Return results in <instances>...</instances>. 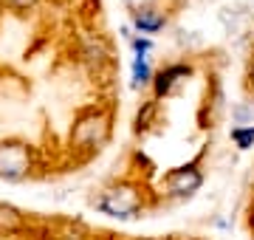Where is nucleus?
<instances>
[{
  "mask_svg": "<svg viewBox=\"0 0 254 240\" xmlns=\"http://www.w3.org/2000/svg\"><path fill=\"white\" fill-rule=\"evenodd\" d=\"M110 136V113L105 108H88L82 111L71 124V147L73 150H102Z\"/></svg>",
  "mask_w": 254,
  "mask_h": 240,
  "instance_id": "nucleus-1",
  "label": "nucleus"
},
{
  "mask_svg": "<svg viewBox=\"0 0 254 240\" xmlns=\"http://www.w3.org/2000/svg\"><path fill=\"white\" fill-rule=\"evenodd\" d=\"M37 167V153L28 141L20 139H6L0 141V181H26Z\"/></svg>",
  "mask_w": 254,
  "mask_h": 240,
  "instance_id": "nucleus-2",
  "label": "nucleus"
},
{
  "mask_svg": "<svg viewBox=\"0 0 254 240\" xmlns=\"http://www.w3.org/2000/svg\"><path fill=\"white\" fill-rule=\"evenodd\" d=\"M96 209L110 218H122V221H130V218H136L141 212V192H138V186L133 184H116L105 189L99 195V201H96Z\"/></svg>",
  "mask_w": 254,
  "mask_h": 240,
  "instance_id": "nucleus-3",
  "label": "nucleus"
},
{
  "mask_svg": "<svg viewBox=\"0 0 254 240\" xmlns=\"http://www.w3.org/2000/svg\"><path fill=\"white\" fill-rule=\"evenodd\" d=\"M200 184H203V176H200L198 167H175V170H170V173L164 176V186H167V192L178 195V198L198 192Z\"/></svg>",
  "mask_w": 254,
  "mask_h": 240,
  "instance_id": "nucleus-4",
  "label": "nucleus"
},
{
  "mask_svg": "<svg viewBox=\"0 0 254 240\" xmlns=\"http://www.w3.org/2000/svg\"><path fill=\"white\" fill-rule=\"evenodd\" d=\"M192 71H190V65H167L164 71H158V76L153 79V85H155V93L158 96H167V93H173L178 85L190 76Z\"/></svg>",
  "mask_w": 254,
  "mask_h": 240,
  "instance_id": "nucleus-5",
  "label": "nucleus"
},
{
  "mask_svg": "<svg viewBox=\"0 0 254 240\" xmlns=\"http://www.w3.org/2000/svg\"><path fill=\"white\" fill-rule=\"evenodd\" d=\"M23 229H28L26 215L20 212L17 206L0 201V232H6V235H17V232H23Z\"/></svg>",
  "mask_w": 254,
  "mask_h": 240,
  "instance_id": "nucleus-6",
  "label": "nucleus"
},
{
  "mask_svg": "<svg viewBox=\"0 0 254 240\" xmlns=\"http://www.w3.org/2000/svg\"><path fill=\"white\" fill-rule=\"evenodd\" d=\"M164 23H167V17L158 14V11H147V14L133 17V26H136L138 34H155V31H161L164 28Z\"/></svg>",
  "mask_w": 254,
  "mask_h": 240,
  "instance_id": "nucleus-7",
  "label": "nucleus"
},
{
  "mask_svg": "<svg viewBox=\"0 0 254 240\" xmlns=\"http://www.w3.org/2000/svg\"><path fill=\"white\" fill-rule=\"evenodd\" d=\"M153 82V71L147 65V57H136L133 60V88H144Z\"/></svg>",
  "mask_w": 254,
  "mask_h": 240,
  "instance_id": "nucleus-8",
  "label": "nucleus"
},
{
  "mask_svg": "<svg viewBox=\"0 0 254 240\" xmlns=\"http://www.w3.org/2000/svg\"><path fill=\"white\" fill-rule=\"evenodd\" d=\"M232 141H235L240 150H249L254 144V124H246V127H235L232 130Z\"/></svg>",
  "mask_w": 254,
  "mask_h": 240,
  "instance_id": "nucleus-9",
  "label": "nucleus"
},
{
  "mask_svg": "<svg viewBox=\"0 0 254 240\" xmlns=\"http://www.w3.org/2000/svg\"><path fill=\"white\" fill-rule=\"evenodd\" d=\"M127 9L133 11V17H138V14H147V11H155V0H125Z\"/></svg>",
  "mask_w": 254,
  "mask_h": 240,
  "instance_id": "nucleus-10",
  "label": "nucleus"
},
{
  "mask_svg": "<svg viewBox=\"0 0 254 240\" xmlns=\"http://www.w3.org/2000/svg\"><path fill=\"white\" fill-rule=\"evenodd\" d=\"M0 3H3V9H9V11H31L40 0H0Z\"/></svg>",
  "mask_w": 254,
  "mask_h": 240,
  "instance_id": "nucleus-11",
  "label": "nucleus"
},
{
  "mask_svg": "<svg viewBox=\"0 0 254 240\" xmlns=\"http://www.w3.org/2000/svg\"><path fill=\"white\" fill-rule=\"evenodd\" d=\"M153 113H155V102H147V108H144V113L138 111V116H136V130L147 127V121L153 119Z\"/></svg>",
  "mask_w": 254,
  "mask_h": 240,
  "instance_id": "nucleus-12",
  "label": "nucleus"
},
{
  "mask_svg": "<svg viewBox=\"0 0 254 240\" xmlns=\"http://www.w3.org/2000/svg\"><path fill=\"white\" fill-rule=\"evenodd\" d=\"M150 48H153V43L147 37H133V51H136V57H144Z\"/></svg>",
  "mask_w": 254,
  "mask_h": 240,
  "instance_id": "nucleus-13",
  "label": "nucleus"
},
{
  "mask_svg": "<svg viewBox=\"0 0 254 240\" xmlns=\"http://www.w3.org/2000/svg\"><path fill=\"white\" fill-rule=\"evenodd\" d=\"M249 79H252V85H254V62H252V68H249Z\"/></svg>",
  "mask_w": 254,
  "mask_h": 240,
  "instance_id": "nucleus-14",
  "label": "nucleus"
},
{
  "mask_svg": "<svg viewBox=\"0 0 254 240\" xmlns=\"http://www.w3.org/2000/svg\"><path fill=\"white\" fill-rule=\"evenodd\" d=\"M252 232H254V212H252Z\"/></svg>",
  "mask_w": 254,
  "mask_h": 240,
  "instance_id": "nucleus-15",
  "label": "nucleus"
},
{
  "mask_svg": "<svg viewBox=\"0 0 254 240\" xmlns=\"http://www.w3.org/2000/svg\"><path fill=\"white\" fill-rule=\"evenodd\" d=\"M0 9H3V3H0Z\"/></svg>",
  "mask_w": 254,
  "mask_h": 240,
  "instance_id": "nucleus-16",
  "label": "nucleus"
}]
</instances>
